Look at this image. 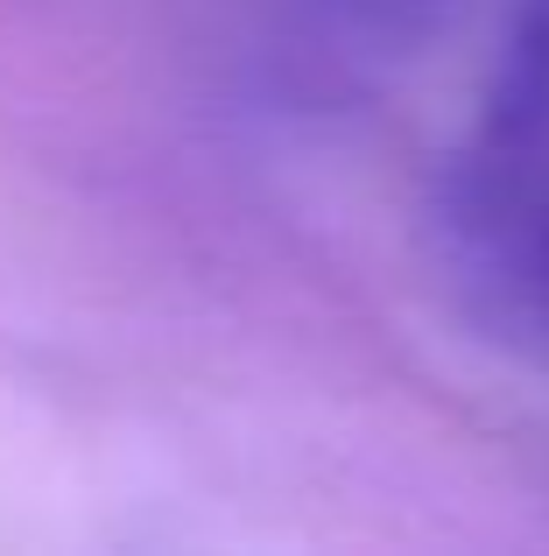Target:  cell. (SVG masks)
Segmentation results:
<instances>
[{
    "instance_id": "cell-1",
    "label": "cell",
    "mask_w": 549,
    "mask_h": 556,
    "mask_svg": "<svg viewBox=\"0 0 549 556\" xmlns=\"http://www.w3.org/2000/svg\"><path fill=\"white\" fill-rule=\"evenodd\" d=\"M437 261L486 339L549 367V0H522L444 163Z\"/></svg>"
}]
</instances>
